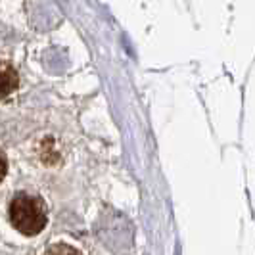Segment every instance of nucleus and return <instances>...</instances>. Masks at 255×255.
<instances>
[{"label": "nucleus", "instance_id": "3", "mask_svg": "<svg viewBox=\"0 0 255 255\" xmlns=\"http://www.w3.org/2000/svg\"><path fill=\"white\" fill-rule=\"evenodd\" d=\"M44 255H83L79 250H75L73 246H69V244H52L50 248L44 252Z\"/></svg>", "mask_w": 255, "mask_h": 255}, {"label": "nucleus", "instance_id": "2", "mask_svg": "<svg viewBox=\"0 0 255 255\" xmlns=\"http://www.w3.org/2000/svg\"><path fill=\"white\" fill-rule=\"evenodd\" d=\"M19 87V75L10 62L0 60V100L8 98Z\"/></svg>", "mask_w": 255, "mask_h": 255}, {"label": "nucleus", "instance_id": "1", "mask_svg": "<svg viewBox=\"0 0 255 255\" xmlns=\"http://www.w3.org/2000/svg\"><path fill=\"white\" fill-rule=\"evenodd\" d=\"M8 217L12 227L23 236H37L46 227V204L40 196L17 192L10 200Z\"/></svg>", "mask_w": 255, "mask_h": 255}, {"label": "nucleus", "instance_id": "4", "mask_svg": "<svg viewBox=\"0 0 255 255\" xmlns=\"http://www.w3.org/2000/svg\"><path fill=\"white\" fill-rule=\"evenodd\" d=\"M6 173H8V159H6V153L0 150V182L4 180Z\"/></svg>", "mask_w": 255, "mask_h": 255}]
</instances>
